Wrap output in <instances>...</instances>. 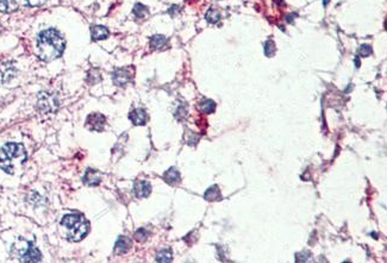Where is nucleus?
<instances>
[{
	"label": "nucleus",
	"instance_id": "f8f14e48",
	"mask_svg": "<svg viewBox=\"0 0 387 263\" xmlns=\"http://www.w3.org/2000/svg\"><path fill=\"white\" fill-rule=\"evenodd\" d=\"M165 181L170 185H178L180 182V173L177 168H170L164 175Z\"/></svg>",
	"mask_w": 387,
	"mask_h": 263
},
{
	"label": "nucleus",
	"instance_id": "4be33fe9",
	"mask_svg": "<svg viewBox=\"0 0 387 263\" xmlns=\"http://www.w3.org/2000/svg\"><path fill=\"white\" fill-rule=\"evenodd\" d=\"M359 54H360L362 57L370 56V55L372 54V47H371V45H368V44L361 45L360 49H359Z\"/></svg>",
	"mask_w": 387,
	"mask_h": 263
},
{
	"label": "nucleus",
	"instance_id": "39448f33",
	"mask_svg": "<svg viewBox=\"0 0 387 263\" xmlns=\"http://www.w3.org/2000/svg\"><path fill=\"white\" fill-rule=\"evenodd\" d=\"M133 79V74L130 73V70L127 68H121L117 69L112 75V80L115 82V85L117 86H125V85L129 84Z\"/></svg>",
	"mask_w": 387,
	"mask_h": 263
},
{
	"label": "nucleus",
	"instance_id": "f3484780",
	"mask_svg": "<svg viewBox=\"0 0 387 263\" xmlns=\"http://www.w3.org/2000/svg\"><path fill=\"white\" fill-rule=\"evenodd\" d=\"M205 18H206V20L208 23L216 24L217 22H219L220 13H219V11L216 10V8H210V10L206 12V16H205Z\"/></svg>",
	"mask_w": 387,
	"mask_h": 263
},
{
	"label": "nucleus",
	"instance_id": "dca6fc26",
	"mask_svg": "<svg viewBox=\"0 0 387 263\" xmlns=\"http://www.w3.org/2000/svg\"><path fill=\"white\" fill-rule=\"evenodd\" d=\"M17 8V4L14 0H0V11L11 12Z\"/></svg>",
	"mask_w": 387,
	"mask_h": 263
},
{
	"label": "nucleus",
	"instance_id": "0eeeda50",
	"mask_svg": "<svg viewBox=\"0 0 387 263\" xmlns=\"http://www.w3.org/2000/svg\"><path fill=\"white\" fill-rule=\"evenodd\" d=\"M134 191L137 198H147L152 192V186L148 181H136Z\"/></svg>",
	"mask_w": 387,
	"mask_h": 263
},
{
	"label": "nucleus",
	"instance_id": "f257e3e1",
	"mask_svg": "<svg viewBox=\"0 0 387 263\" xmlns=\"http://www.w3.org/2000/svg\"><path fill=\"white\" fill-rule=\"evenodd\" d=\"M64 39L61 33L55 29L44 30L38 36L39 57L43 61H53L63 54Z\"/></svg>",
	"mask_w": 387,
	"mask_h": 263
},
{
	"label": "nucleus",
	"instance_id": "6e6552de",
	"mask_svg": "<svg viewBox=\"0 0 387 263\" xmlns=\"http://www.w3.org/2000/svg\"><path fill=\"white\" fill-rule=\"evenodd\" d=\"M129 118L134 125H144L148 121V115L143 109H136L130 113Z\"/></svg>",
	"mask_w": 387,
	"mask_h": 263
},
{
	"label": "nucleus",
	"instance_id": "5701e85b",
	"mask_svg": "<svg viewBox=\"0 0 387 263\" xmlns=\"http://www.w3.org/2000/svg\"><path fill=\"white\" fill-rule=\"evenodd\" d=\"M26 4L30 5V6H41L44 4L47 0H25Z\"/></svg>",
	"mask_w": 387,
	"mask_h": 263
},
{
	"label": "nucleus",
	"instance_id": "2eb2a0df",
	"mask_svg": "<svg viewBox=\"0 0 387 263\" xmlns=\"http://www.w3.org/2000/svg\"><path fill=\"white\" fill-rule=\"evenodd\" d=\"M204 198L206 199L207 201H217L220 199V191L218 188V186H212L205 192Z\"/></svg>",
	"mask_w": 387,
	"mask_h": 263
},
{
	"label": "nucleus",
	"instance_id": "6ab92c4d",
	"mask_svg": "<svg viewBox=\"0 0 387 263\" xmlns=\"http://www.w3.org/2000/svg\"><path fill=\"white\" fill-rule=\"evenodd\" d=\"M134 14L137 18H144L148 14V7L142 4H136L134 7Z\"/></svg>",
	"mask_w": 387,
	"mask_h": 263
},
{
	"label": "nucleus",
	"instance_id": "f03ea898",
	"mask_svg": "<svg viewBox=\"0 0 387 263\" xmlns=\"http://www.w3.org/2000/svg\"><path fill=\"white\" fill-rule=\"evenodd\" d=\"M26 161V151L21 144L7 143L0 149V168L6 173L13 174L17 166Z\"/></svg>",
	"mask_w": 387,
	"mask_h": 263
},
{
	"label": "nucleus",
	"instance_id": "ddd939ff",
	"mask_svg": "<svg viewBox=\"0 0 387 263\" xmlns=\"http://www.w3.org/2000/svg\"><path fill=\"white\" fill-rule=\"evenodd\" d=\"M199 110L205 115H210V113H213L214 110H216V103L213 100L210 99H204L202 102L199 103Z\"/></svg>",
	"mask_w": 387,
	"mask_h": 263
},
{
	"label": "nucleus",
	"instance_id": "aec40b11",
	"mask_svg": "<svg viewBox=\"0 0 387 263\" xmlns=\"http://www.w3.org/2000/svg\"><path fill=\"white\" fill-rule=\"evenodd\" d=\"M274 53H275V43H274V41H273V39H271V38L267 39V42H266V44H265V54L268 57H271V56H273V55H274Z\"/></svg>",
	"mask_w": 387,
	"mask_h": 263
},
{
	"label": "nucleus",
	"instance_id": "7ed1b4c3",
	"mask_svg": "<svg viewBox=\"0 0 387 263\" xmlns=\"http://www.w3.org/2000/svg\"><path fill=\"white\" fill-rule=\"evenodd\" d=\"M61 225L67 230L69 241L79 242L90 232V223L82 215H67L61 220Z\"/></svg>",
	"mask_w": 387,
	"mask_h": 263
},
{
	"label": "nucleus",
	"instance_id": "4468645a",
	"mask_svg": "<svg viewBox=\"0 0 387 263\" xmlns=\"http://www.w3.org/2000/svg\"><path fill=\"white\" fill-rule=\"evenodd\" d=\"M166 45H167V38L162 35H155L150 39V47L155 49V50L165 48Z\"/></svg>",
	"mask_w": 387,
	"mask_h": 263
},
{
	"label": "nucleus",
	"instance_id": "1a4fd4ad",
	"mask_svg": "<svg viewBox=\"0 0 387 263\" xmlns=\"http://www.w3.org/2000/svg\"><path fill=\"white\" fill-rule=\"evenodd\" d=\"M130 247H131L130 240H129L128 237L122 236V237H119L116 242L115 253L117 254V255H123V254H127L129 250H130Z\"/></svg>",
	"mask_w": 387,
	"mask_h": 263
},
{
	"label": "nucleus",
	"instance_id": "9d476101",
	"mask_svg": "<svg viewBox=\"0 0 387 263\" xmlns=\"http://www.w3.org/2000/svg\"><path fill=\"white\" fill-rule=\"evenodd\" d=\"M100 181H101V176H100V174L97 172V170L88 169L87 172H86L85 176H84V182L86 183V185L97 186V185H99Z\"/></svg>",
	"mask_w": 387,
	"mask_h": 263
},
{
	"label": "nucleus",
	"instance_id": "423d86ee",
	"mask_svg": "<svg viewBox=\"0 0 387 263\" xmlns=\"http://www.w3.org/2000/svg\"><path fill=\"white\" fill-rule=\"evenodd\" d=\"M29 244V248L26 249V252L21 255L20 261L23 262H38L41 261V253L36 247H33L32 243H27Z\"/></svg>",
	"mask_w": 387,
	"mask_h": 263
},
{
	"label": "nucleus",
	"instance_id": "412c9836",
	"mask_svg": "<svg viewBox=\"0 0 387 263\" xmlns=\"http://www.w3.org/2000/svg\"><path fill=\"white\" fill-rule=\"evenodd\" d=\"M148 236H149V232L144 230V229H140V230L135 232V240L137 242H146Z\"/></svg>",
	"mask_w": 387,
	"mask_h": 263
},
{
	"label": "nucleus",
	"instance_id": "a211bd4d",
	"mask_svg": "<svg viewBox=\"0 0 387 263\" xmlns=\"http://www.w3.org/2000/svg\"><path fill=\"white\" fill-rule=\"evenodd\" d=\"M173 260V255L170 249L161 250L158 255H156V261L158 262H171Z\"/></svg>",
	"mask_w": 387,
	"mask_h": 263
},
{
	"label": "nucleus",
	"instance_id": "9b49d317",
	"mask_svg": "<svg viewBox=\"0 0 387 263\" xmlns=\"http://www.w3.org/2000/svg\"><path fill=\"white\" fill-rule=\"evenodd\" d=\"M91 35L94 41H101V39H106L109 37L110 32L105 26L96 25L91 29Z\"/></svg>",
	"mask_w": 387,
	"mask_h": 263
},
{
	"label": "nucleus",
	"instance_id": "20e7f679",
	"mask_svg": "<svg viewBox=\"0 0 387 263\" xmlns=\"http://www.w3.org/2000/svg\"><path fill=\"white\" fill-rule=\"evenodd\" d=\"M105 124H106V118L104 117L103 115H100V113H93V115H90L87 117V121H86V125H87L88 129L92 131H98V132H100V131L104 130Z\"/></svg>",
	"mask_w": 387,
	"mask_h": 263
}]
</instances>
